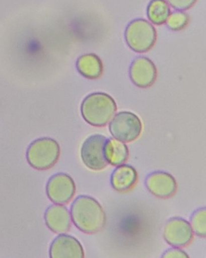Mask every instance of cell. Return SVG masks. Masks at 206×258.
<instances>
[{"instance_id":"cell-18","label":"cell","mask_w":206,"mask_h":258,"mask_svg":"<svg viewBox=\"0 0 206 258\" xmlns=\"http://www.w3.org/2000/svg\"><path fill=\"white\" fill-rule=\"evenodd\" d=\"M189 21L190 17L187 13L184 11H176L171 12L166 24L169 30L172 31H180L187 27Z\"/></svg>"},{"instance_id":"cell-14","label":"cell","mask_w":206,"mask_h":258,"mask_svg":"<svg viewBox=\"0 0 206 258\" xmlns=\"http://www.w3.org/2000/svg\"><path fill=\"white\" fill-rule=\"evenodd\" d=\"M77 69L80 75L88 80H98L104 73L102 60L97 54L88 53L80 56L77 61Z\"/></svg>"},{"instance_id":"cell-19","label":"cell","mask_w":206,"mask_h":258,"mask_svg":"<svg viewBox=\"0 0 206 258\" xmlns=\"http://www.w3.org/2000/svg\"><path fill=\"white\" fill-rule=\"evenodd\" d=\"M169 6L178 11H186L191 9L197 0H166Z\"/></svg>"},{"instance_id":"cell-16","label":"cell","mask_w":206,"mask_h":258,"mask_svg":"<svg viewBox=\"0 0 206 258\" xmlns=\"http://www.w3.org/2000/svg\"><path fill=\"white\" fill-rule=\"evenodd\" d=\"M170 14V6L166 0H152L147 9L148 19L156 25L166 24Z\"/></svg>"},{"instance_id":"cell-7","label":"cell","mask_w":206,"mask_h":258,"mask_svg":"<svg viewBox=\"0 0 206 258\" xmlns=\"http://www.w3.org/2000/svg\"><path fill=\"white\" fill-rule=\"evenodd\" d=\"M107 138L101 135H94L89 137L83 144L81 158L84 165L93 171H101L107 166L104 155Z\"/></svg>"},{"instance_id":"cell-12","label":"cell","mask_w":206,"mask_h":258,"mask_svg":"<svg viewBox=\"0 0 206 258\" xmlns=\"http://www.w3.org/2000/svg\"><path fill=\"white\" fill-rule=\"evenodd\" d=\"M45 225L56 234H63L69 231L72 224L71 212L63 205L50 206L44 215Z\"/></svg>"},{"instance_id":"cell-15","label":"cell","mask_w":206,"mask_h":258,"mask_svg":"<svg viewBox=\"0 0 206 258\" xmlns=\"http://www.w3.org/2000/svg\"><path fill=\"white\" fill-rule=\"evenodd\" d=\"M104 155L107 163L113 166H119L128 160L129 150L125 143L115 138H109L106 141Z\"/></svg>"},{"instance_id":"cell-3","label":"cell","mask_w":206,"mask_h":258,"mask_svg":"<svg viewBox=\"0 0 206 258\" xmlns=\"http://www.w3.org/2000/svg\"><path fill=\"white\" fill-rule=\"evenodd\" d=\"M60 155V145L55 140L41 138L35 140L30 144L26 157L32 168L38 171H45L55 165Z\"/></svg>"},{"instance_id":"cell-6","label":"cell","mask_w":206,"mask_h":258,"mask_svg":"<svg viewBox=\"0 0 206 258\" xmlns=\"http://www.w3.org/2000/svg\"><path fill=\"white\" fill-rule=\"evenodd\" d=\"M163 236L171 246L182 248L193 242L194 233L189 221L180 217H174L163 226Z\"/></svg>"},{"instance_id":"cell-8","label":"cell","mask_w":206,"mask_h":258,"mask_svg":"<svg viewBox=\"0 0 206 258\" xmlns=\"http://www.w3.org/2000/svg\"><path fill=\"white\" fill-rule=\"evenodd\" d=\"M77 187L74 179L65 173L51 176L46 185V194L54 204H68L75 196Z\"/></svg>"},{"instance_id":"cell-1","label":"cell","mask_w":206,"mask_h":258,"mask_svg":"<svg viewBox=\"0 0 206 258\" xmlns=\"http://www.w3.org/2000/svg\"><path fill=\"white\" fill-rule=\"evenodd\" d=\"M71 220L76 227L86 234H95L104 228L107 215L101 205L93 197L80 196L73 202Z\"/></svg>"},{"instance_id":"cell-4","label":"cell","mask_w":206,"mask_h":258,"mask_svg":"<svg viewBox=\"0 0 206 258\" xmlns=\"http://www.w3.org/2000/svg\"><path fill=\"white\" fill-rule=\"evenodd\" d=\"M125 39L128 46L137 53L151 51L157 39V32L154 26L145 19H135L127 26Z\"/></svg>"},{"instance_id":"cell-10","label":"cell","mask_w":206,"mask_h":258,"mask_svg":"<svg viewBox=\"0 0 206 258\" xmlns=\"http://www.w3.org/2000/svg\"><path fill=\"white\" fill-rule=\"evenodd\" d=\"M145 186L159 199H169L176 194L178 184L175 177L166 171H154L147 176Z\"/></svg>"},{"instance_id":"cell-13","label":"cell","mask_w":206,"mask_h":258,"mask_svg":"<svg viewBox=\"0 0 206 258\" xmlns=\"http://www.w3.org/2000/svg\"><path fill=\"white\" fill-rule=\"evenodd\" d=\"M139 174L135 168L131 165L117 166L112 173L110 183L112 187L119 192H127L131 190L137 184Z\"/></svg>"},{"instance_id":"cell-2","label":"cell","mask_w":206,"mask_h":258,"mask_svg":"<svg viewBox=\"0 0 206 258\" xmlns=\"http://www.w3.org/2000/svg\"><path fill=\"white\" fill-rule=\"evenodd\" d=\"M117 106L114 99L104 92H94L85 98L81 104L84 120L95 127H104L116 115Z\"/></svg>"},{"instance_id":"cell-11","label":"cell","mask_w":206,"mask_h":258,"mask_svg":"<svg viewBox=\"0 0 206 258\" xmlns=\"http://www.w3.org/2000/svg\"><path fill=\"white\" fill-rule=\"evenodd\" d=\"M50 258H85L81 242L71 235L63 233L54 238L49 247Z\"/></svg>"},{"instance_id":"cell-20","label":"cell","mask_w":206,"mask_h":258,"mask_svg":"<svg viewBox=\"0 0 206 258\" xmlns=\"http://www.w3.org/2000/svg\"><path fill=\"white\" fill-rule=\"evenodd\" d=\"M161 258H190L185 251L180 248H168L162 254Z\"/></svg>"},{"instance_id":"cell-17","label":"cell","mask_w":206,"mask_h":258,"mask_svg":"<svg viewBox=\"0 0 206 258\" xmlns=\"http://www.w3.org/2000/svg\"><path fill=\"white\" fill-rule=\"evenodd\" d=\"M190 227L193 233L201 238L206 236V210L205 208H200L195 211L190 217Z\"/></svg>"},{"instance_id":"cell-9","label":"cell","mask_w":206,"mask_h":258,"mask_svg":"<svg viewBox=\"0 0 206 258\" xmlns=\"http://www.w3.org/2000/svg\"><path fill=\"white\" fill-rule=\"evenodd\" d=\"M157 69L154 62L145 56L136 57L129 69V77L133 84L141 89H148L155 83Z\"/></svg>"},{"instance_id":"cell-5","label":"cell","mask_w":206,"mask_h":258,"mask_svg":"<svg viewBox=\"0 0 206 258\" xmlns=\"http://www.w3.org/2000/svg\"><path fill=\"white\" fill-rule=\"evenodd\" d=\"M109 130L115 139L123 143H131L141 136L143 125L137 115L122 111L113 116L110 122Z\"/></svg>"}]
</instances>
